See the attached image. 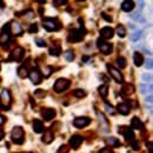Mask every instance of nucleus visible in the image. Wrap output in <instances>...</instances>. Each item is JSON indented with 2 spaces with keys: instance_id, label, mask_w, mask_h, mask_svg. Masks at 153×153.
Wrapping results in <instances>:
<instances>
[{
  "instance_id": "12",
  "label": "nucleus",
  "mask_w": 153,
  "mask_h": 153,
  "mask_svg": "<svg viewBox=\"0 0 153 153\" xmlns=\"http://www.w3.org/2000/svg\"><path fill=\"white\" fill-rule=\"evenodd\" d=\"M28 77L31 79V81H32L34 85H39L43 80V75H41V72L38 71L37 68H33V70H31L28 72Z\"/></svg>"
},
{
  "instance_id": "19",
  "label": "nucleus",
  "mask_w": 153,
  "mask_h": 153,
  "mask_svg": "<svg viewBox=\"0 0 153 153\" xmlns=\"http://www.w3.org/2000/svg\"><path fill=\"white\" fill-rule=\"evenodd\" d=\"M133 92H134V86L132 84H122L121 93L124 96H131Z\"/></svg>"
},
{
  "instance_id": "40",
  "label": "nucleus",
  "mask_w": 153,
  "mask_h": 153,
  "mask_svg": "<svg viewBox=\"0 0 153 153\" xmlns=\"http://www.w3.org/2000/svg\"><path fill=\"white\" fill-rule=\"evenodd\" d=\"M145 67H146L147 70H152V67H153V61H152L151 59H148V60L146 61V64H145Z\"/></svg>"
},
{
  "instance_id": "38",
  "label": "nucleus",
  "mask_w": 153,
  "mask_h": 153,
  "mask_svg": "<svg viewBox=\"0 0 153 153\" xmlns=\"http://www.w3.org/2000/svg\"><path fill=\"white\" fill-rule=\"evenodd\" d=\"M98 153H114V152H113V150H112L111 147L106 146V147H103Z\"/></svg>"
},
{
  "instance_id": "49",
  "label": "nucleus",
  "mask_w": 153,
  "mask_h": 153,
  "mask_svg": "<svg viewBox=\"0 0 153 153\" xmlns=\"http://www.w3.org/2000/svg\"><path fill=\"white\" fill-rule=\"evenodd\" d=\"M0 84H1V78H0Z\"/></svg>"
},
{
  "instance_id": "24",
  "label": "nucleus",
  "mask_w": 153,
  "mask_h": 153,
  "mask_svg": "<svg viewBox=\"0 0 153 153\" xmlns=\"http://www.w3.org/2000/svg\"><path fill=\"white\" fill-rule=\"evenodd\" d=\"M18 75L21 78V79H25L26 77H28V68H27V66H25V65H22V66H20L19 68H18Z\"/></svg>"
},
{
  "instance_id": "7",
  "label": "nucleus",
  "mask_w": 153,
  "mask_h": 153,
  "mask_svg": "<svg viewBox=\"0 0 153 153\" xmlns=\"http://www.w3.org/2000/svg\"><path fill=\"white\" fill-rule=\"evenodd\" d=\"M106 67H107L108 73L111 74V77H112L118 84H124V75L121 74V72H120L118 68L113 67L112 65H106Z\"/></svg>"
},
{
  "instance_id": "35",
  "label": "nucleus",
  "mask_w": 153,
  "mask_h": 153,
  "mask_svg": "<svg viewBox=\"0 0 153 153\" xmlns=\"http://www.w3.org/2000/svg\"><path fill=\"white\" fill-rule=\"evenodd\" d=\"M28 32H29V33H36V32H38V25H37V24H32V25H29Z\"/></svg>"
},
{
  "instance_id": "25",
  "label": "nucleus",
  "mask_w": 153,
  "mask_h": 153,
  "mask_svg": "<svg viewBox=\"0 0 153 153\" xmlns=\"http://www.w3.org/2000/svg\"><path fill=\"white\" fill-rule=\"evenodd\" d=\"M139 89H140V93H144V94H145V93H151L152 89H153V87H152L151 84H140Z\"/></svg>"
},
{
  "instance_id": "28",
  "label": "nucleus",
  "mask_w": 153,
  "mask_h": 153,
  "mask_svg": "<svg viewBox=\"0 0 153 153\" xmlns=\"http://www.w3.org/2000/svg\"><path fill=\"white\" fill-rule=\"evenodd\" d=\"M117 64H118L119 68H125L127 66V61H126V59L124 57H119L117 59Z\"/></svg>"
},
{
  "instance_id": "21",
  "label": "nucleus",
  "mask_w": 153,
  "mask_h": 153,
  "mask_svg": "<svg viewBox=\"0 0 153 153\" xmlns=\"http://www.w3.org/2000/svg\"><path fill=\"white\" fill-rule=\"evenodd\" d=\"M134 8V1L132 0H126V1H122L121 3V10L124 12H131Z\"/></svg>"
},
{
  "instance_id": "42",
  "label": "nucleus",
  "mask_w": 153,
  "mask_h": 153,
  "mask_svg": "<svg viewBox=\"0 0 153 153\" xmlns=\"http://www.w3.org/2000/svg\"><path fill=\"white\" fill-rule=\"evenodd\" d=\"M105 105H106V108H107V111H108V112H110L111 114H114V113H115V112L113 111V107H112L111 105H108L107 103H105Z\"/></svg>"
},
{
  "instance_id": "6",
  "label": "nucleus",
  "mask_w": 153,
  "mask_h": 153,
  "mask_svg": "<svg viewBox=\"0 0 153 153\" xmlns=\"http://www.w3.org/2000/svg\"><path fill=\"white\" fill-rule=\"evenodd\" d=\"M85 37V29L84 28H80V29H72L70 34H68V38L67 40L70 43H79L84 39Z\"/></svg>"
},
{
  "instance_id": "8",
  "label": "nucleus",
  "mask_w": 153,
  "mask_h": 153,
  "mask_svg": "<svg viewBox=\"0 0 153 153\" xmlns=\"http://www.w3.org/2000/svg\"><path fill=\"white\" fill-rule=\"evenodd\" d=\"M97 47H98V48H99L105 55H108V54L112 52V50H113L112 44L105 41V40L101 39V38H99V39L97 40Z\"/></svg>"
},
{
  "instance_id": "34",
  "label": "nucleus",
  "mask_w": 153,
  "mask_h": 153,
  "mask_svg": "<svg viewBox=\"0 0 153 153\" xmlns=\"http://www.w3.org/2000/svg\"><path fill=\"white\" fill-rule=\"evenodd\" d=\"M141 79H143V81H145V84H151V81H152V75L151 74H143L141 75Z\"/></svg>"
},
{
  "instance_id": "16",
  "label": "nucleus",
  "mask_w": 153,
  "mask_h": 153,
  "mask_svg": "<svg viewBox=\"0 0 153 153\" xmlns=\"http://www.w3.org/2000/svg\"><path fill=\"white\" fill-rule=\"evenodd\" d=\"M41 114H43L44 120H46V121H51L52 119L55 118V115H57V111H55L54 108H45V110L41 112Z\"/></svg>"
},
{
  "instance_id": "14",
  "label": "nucleus",
  "mask_w": 153,
  "mask_h": 153,
  "mask_svg": "<svg viewBox=\"0 0 153 153\" xmlns=\"http://www.w3.org/2000/svg\"><path fill=\"white\" fill-rule=\"evenodd\" d=\"M117 111L122 114V115H127L130 112H131V105H130V101H124V103H120L118 104L117 106Z\"/></svg>"
},
{
  "instance_id": "18",
  "label": "nucleus",
  "mask_w": 153,
  "mask_h": 153,
  "mask_svg": "<svg viewBox=\"0 0 153 153\" xmlns=\"http://www.w3.org/2000/svg\"><path fill=\"white\" fill-rule=\"evenodd\" d=\"M33 131L36 133H43L45 131V127H44V122L40 120V119H34L33 120Z\"/></svg>"
},
{
  "instance_id": "33",
  "label": "nucleus",
  "mask_w": 153,
  "mask_h": 153,
  "mask_svg": "<svg viewBox=\"0 0 153 153\" xmlns=\"http://www.w3.org/2000/svg\"><path fill=\"white\" fill-rule=\"evenodd\" d=\"M70 146L68 145H61L59 148H58V151H57V153H68L70 152Z\"/></svg>"
},
{
  "instance_id": "2",
  "label": "nucleus",
  "mask_w": 153,
  "mask_h": 153,
  "mask_svg": "<svg viewBox=\"0 0 153 153\" xmlns=\"http://www.w3.org/2000/svg\"><path fill=\"white\" fill-rule=\"evenodd\" d=\"M11 140L17 144V145H21L25 141V131L21 126H14L12 132H11Z\"/></svg>"
},
{
  "instance_id": "9",
  "label": "nucleus",
  "mask_w": 153,
  "mask_h": 153,
  "mask_svg": "<svg viewBox=\"0 0 153 153\" xmlns=\"http://www.w3.org/2000/svg\"><path fill=\"white\" fill-rule=\"evenodd\" d=\"M91 124V119L88 117H78L73 120V126L77 129H84Z\"/></svg>"
},
{
  "instance_id": "47",
  "label": "nucleus",
  "mask_w": 153,
  "mask_h": 153,
  "mask_svg": "<svg viewBox=\"0 0 153 153\" xmlns=\"http://www.w3.org/2000/svg\"><path fill=\"white\" fill-rule=\"evenodd\" d=\"M4 137H5V132H4L1 129H0V140H3Z\"/></svg>"
},
{
  "instance_id": "32",
  "label": "nucleus",
  "mask_w": 153,
  "mask_h": 153,
  "mask_svg": "<svg viewBox=\"0 0 153 153\" xmlns=\"http://www.w3.org/2000/svg\"><path fill=\"white\" fill-rule=\"evenodd\" d=\"M107 141H108V144H110V145H112L113 147H119V146H120V141H119V140H117V139H115V138H113V137L108 138V139H107Z\"/></svg>"
},
{
  "instance_id": "23",
  "label": "nucleus",
  "mask_w": 153,
  "mask_h": 153,
  "mask_svg": "<svg viewBox=\"0 0 153 153\" xmlns=\"http://www.w3.org/2000/svg\"><path fill=\"white\" fill-rule=\"evenodd\" d=\"M61 53V47L60 45L58 44H53L51 47H50V54L53 55V57H59Z\"/></svg>"
},
{
  "instance_id": "26",
  "label": "nucleus",
  "mask_w": 153,
  "mask_h": 153,
  "mask_svg": "<svg viewBox=\"0 0 153 153\" xmlns=\"http://www.w3.org/2000/svg\"><path fill=\"white\" fill-rule=\"evenodd\" d=\"M98 92L103 98H106L108 96V86L107 85H101L98 87Z\"/></svg>"
},
{
  "instance_id": "30",
  "label": "nucleus",
  "mask_w": 153,
  "mask_h": 153,
  "mask_svg": "<svg viewBox=\"0 0 153 153\" xmlns=\"http://www.w3.org/2000/svg\"><path fill=\"white\" fill-rule=\"evenodd\" d=\"M73 96L77 97V98H85L86 97V92L81 88H77L73 91Z\"/></svg>"
},
{
  "instance_id": "41",
  "label": "nucleus",
  "mask_w": 153,
  "mask_h": 153,
  "mask_svg": "<svg viewBox=\"0 0 153 153\" xmlns=\"http://www.w3.org/2000/svg\"><path fill=\"white\" fill-rule=\"evenodd\" d=\"M54 4H55V5H66L67 1H66V0H55Z\"/></svg>"
},
{
  "instance_id": "10",
  "label": "nucleus",
  "mask_w": 153,
  "mask_h": 153,
  "mask_svg": "<svg viewBox=\"0 0 153 153\" xmlns=\"http://www.w3.org/2000/svg\"><path fill=\"white\" fill-rule=\"evenodd\" d=\"M118 132L119 133H121L122 136L125 137V139L126 140H129V141H133V140H136L134 138H136V136H134V133H133V130L131 129V127H126V126H121V127H119V130H118Z\"/></svg>"
},
{
  "instance_id": "13",
  "label": "nucleus",
  "mask_w": 153,
  "mask_h": 153,
  "mask_svg": "<svg viewBox=\"0 0 153 153\" xmlns=\"http://www.w3.org/2000/svg\"><path fill=\"white\" fill-rule=\"evenodd\" d=\"M82 141H84V138H82L80 134H74V136H72V137L70 138L68 144H70V146H71L73 150H78Z\"/></svg>"
},
{
  "instance_id": "39",
  "label": "nucleus",
  "mask_w": 153,
  "mask_h": 153,
  "mask_svg": "<svg viewBox=\"0 0 153 153\" xmlns=\"http://www.w3.org/2000/svg\"><path fill=\"white\" fill-rule=\"evenodd\" d=\"M131 146H132V148H133L134 151H138V150L140 148V145H139V143H137L136 140H133V141L131 143Z\"/></svg>"
},
{
  "instance_id": "45",
  "label": "nucleus",
  "mask_w": 153,
  "mask_h": 153,
  "mask_svg": "<svg viewBox=\"0 0 153 153\" xmlns=\"http://www.w3.org/2000/svg\"><path fill=\"white\" fill-rule=\"evenodd\" d=\"M146 146H147V148H148V151H150V153H153V151H152V141H148V143H146Z\"/></svg>"
},
{
  "instance_id": "17",
  "label": "nucleus",
  "mask_w": 153,
  "mask_h": 153,
  "mask_svg": "<svg viewBox=\"0 0 153 153\" xmlns=\"http://www.w3.org/2000/svg\"><path fill=\"white\" fill-rule=\"evenodd\" d=\"M131 129L132 130H140V131H143L145 129V125H144V122L138 117H133L132 120H131Z\"/></svg>"
},
{
  "instance_id": "46",
  "label": "nucleus",
  "mask_w": 153,
  "mask_h": 153,
  "mask_svg": "<svg viewBox=\"0 0 153 153\" xmlns=\"http://www.w3.org/2000/svg\"><path fill=\"white\" fill-rule=\"evenodd\" d=\"M145 101H146V103H148V104H152V101H153V97H152V96H148V97H146Z\"/></svg>"
},
{
  "instance_id": "29",
  "label": "nucleus",
  "mask_w": 153,
  "mask_h": 153,
  "mask_svg": "<svg viewBox=\"0 0 153 153\" xmlns=\"http://www.w3.org/2000/svg\"><path fill=\"white\" fill-rule=\"evenodd\" d=\"M141 34H143L141 31H137V32H134V33H132L130 36V40L133 41V43H136V41H138L141 38Z\"/></svg>"
},
{
  "instance_id": "36",
  "label": "nucleus",
  "mask_w": 153,
  "mask_h": 153,
  "mask_svg": "<svg viewBox=\"0 0 153 153\" xmlns=\"http://www.w3.org/2000/svg\"><path fill=\"white\" fill-rule=\"evenodd\" d=\"M34 96L38 97V98H44L46 96V93H45V91H43V89H37L34 92Z\"/></svg>"
},
{
  "instance_id": "15",
  "label": "nucleus",
  "mask_w": 153,
  "mask_h": 153,
  "mask_svg": "<svg viewBox=\"0 0 153 153\" xmlns=\"http://www.w3.org/2000/svg\"><path fill=\"white\" fill-rule=\"evenodd\" d=\"M114 36V29L110 26H106V27H103L100 29V37L101 39H112Z\"/></svg>"
},
{
  "instance_id": "11",
  "label": "nucleus",
  "mask_w": 153,
  "mask_h": 153,
  "mask_svg": "<svg viewBox=\"0 0 153 153\" xmlns=\"http://www.w3.org/2000/svg\"><path fill=\"white\" fill-rule=\"evenodd\" d=\"M24 55H25V50L22 47H15L10 55V60L11 61H21Z\"/></svg>"
},
{
  "instance_id": "31",
  "label": "nucleus",
  "mask_w": 153,
  "mask_h": 153,
  "mask_svg": "<svg viewBox=\"0 0 153 153\" xmlns=\"http://www.w3.org/2000/svg\"><path fill=\"white\" fill-rule=\"evenodd\" d=\"M64 58H65V60H66V61H68V63H71V61L74 59V53H73V51H71V50H67V51L64 53Z\"/></svg>"
},
{
  "instance_id": "27",
  "label": "nucleus",
  "mask_w": 153,
  "mask_h": 153,
  "mask_svg": "<svg viewBox=\"0 0 153 153\" xmlns=\"http://www.w3.org/2000/svg\"><path fill=\"white\" fill-rule=\"evenodd\" d=\"M117 33H118V36H119L120 38H125L126 34H127L126 28L122 26V25H118V27H117Z\"/></svg>"
},
{
  "instance_id": "44",
  "label": "nucleus",
  "mask_w": 153,
  "mask_h": 153,
  "mask_svg": "<svg viewBox=\"0 0 153 153\" xmlns=\"http://www.w3.org/2000/svg\"><path fill=\"white\" fill-rule=\"evenodd\" d=\"M5 121H6V118H5L3 114H0V126L4 125V124H5Z\"/></svg>"
},
{
  "instance_id": "22",
  "label": "nucleus",
  "mask_w": 153,
  "mask_h": 153,
  "mask_svg": "<svg viewBox=\"0 0 153 153\" xmlns=\"http://www.w3.org/2000/svg\"><path fill=\"white\" fill-rule=\"evenodd\" d=\"M133 63L137 67H140L144 64V57L140 52H134L133 53Z\"/></svg>"
},
{
  "instance_id": "5",
  "label": "nucleus",
  "mask_w": 153,
  "mask_h": 153,
  "mask_svg": "<svg viewBox=\"0 0 153 153\" xmlns=\"http://www.w3.org/2000/svg\"><path fill=\"white\" fill-rule=\"evenodd\" d=\"M43 27L48 31V32H54L61 28V24L57 20V19H52V18H44L43 19Z\"/></svg>"
},
{
  "instance_id": "43",
  "label": "nucleus",
  "mask_w": 153,
  "mask_h": 153,
  "mask_svg": "<svg viewBox=\"0 0 153 153\" xmlns=\"http://www.w3.org/2000/svg\"><path fill=\"white\" fill-rule=\"evenodd\" d=\"M101 17H103V19H105V20H106V21H108V22H111V21H112V18H111V17H108L106 13H103V14H101Z\"/></svg>"
},
{
  "instance_id": "48",
  "label": "nucleus",
  "mask_w": 153,
  "mask_h": 153,
  "mask_svg": "<svg viewBox=\"0 0 153 153\" xmlns=\"http://www.w3.org/2000/svg\"><path fill=\"white\" fill-rule=\"evenodd\" d=\"M0 7H5V3L4 1H0Z\"/></svg>"
},
{
  "instance_id": "1",
  "label": "nucleus",
  "mask_w": 153,
  "mask_h": 153,
  "mask_svg": "<svg viewBox=\"0 0 153 153\" xmlns=\"http://www.w3.org/2000/svg\"><path fill=\"white\" fill-rule=\"evenodd\" d=\"M12 105V96L8 89H3L0 93V110L8 111Z\"/></svg>"
},
{
  "instance_id": "20",
  "label": "nucleus",
  "mask_w": 153,
  "mask_h": 153,
  "mask_svg": "<svg viewBox=\"0 0 153 153\" xmlns=\"http://www.w3.org/2000/svg\"><path fill=\"white\" fill-rule=\"evenodd\" d=\"M41 139H43V141L45 144H51L54 140V133H53V131H51V130L44 131V136H43Z\"/></svg>"
},
{
  "instance_id": "50",
  "label": "nucleus",
  "mask_w": 153,
  "mask_h": 153,
  "mask_svg": "<svg viewBox=\"0 0 153 153\" xmlns=\"http://www.w3.org/2000/svg\"><path fill=\"white\" fill-rule=\"evenodd\" d=\"M0 68H1V66H0Z\"/></svg>"
},
{
  "instance_id": "4",
  "label": "nucleus",
  "mask_w": 153,
  "mask_h": 153,
  "mask_svg": "<svg viewBox=\"0 0 153 153\" xmlns=\"http://www.w3.org/2000/svg\"><path fill=\"white\" fill-rule=\"evenodd\" d=\"M71 86V81L66 78H59L53 85V91L55 93H63V92L67 91Z\"/></svg>"
},
{
  "instance_id": "37",
  "label": "nucleus",
  "mask_w": 153,
  "mask_h": 153,
  "mask_svg": "<svg viewBox=\"0 0 153 153\" xmlns=\"http://www.w3.org/2000/svg\"><path fill=\"white\" fill-rule=\"evenodd\" d=\"M36 43H37V46H38V47H45V46H46L45 40L41 39V38H38V39L36 40Z\"/></svg>"
},
{
  "instance_id": "3",
  "label": "nucleus",
  "mask_w": 153,
  "mask_h": 153,
  "mask_svg": "<svg viewBox=\"0 0 153 153\" xmlns=\"http://www.w3.org/2000/svg\"><path fill=\"white\" fill-rule=\"evenodd\" d=\"M11 37H12L11 25L6 24L1 29V33H0V45L3 47H8V44L11 41Z\"/></svg>"
}]
</instances>
